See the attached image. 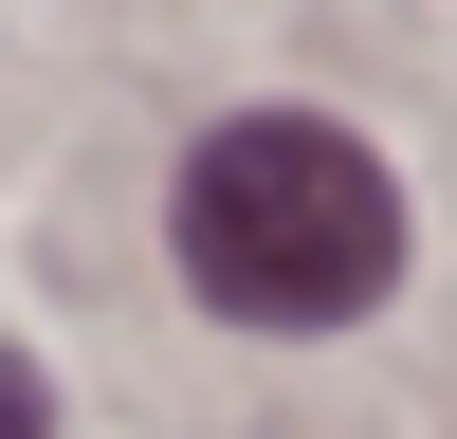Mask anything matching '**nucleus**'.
<instances>
[{
  "mask_svg": "<svg viewBox=\"0 0 457 439\" xmlns=\"http://www.w3.org/2000/svg\"><path fill=\"white\" fill-rule=\"evenodd\" d=\"M165 238H183V293L220 329H348L403 275V183L312 110H238V128L183 146Z\"/></svg>",
  "mask_w": 457,
  "mask_h": 439,
  "instance_id": "f257e3e1",
  "label": "nucleus"
},
{
  "mask_svg": "<svg viewBox=\"0 0 457 439\" xmlns=\"http://www.w3.org/2000/svg\"><path fill=\"white\" fill-rule=\"evenodd\" d=\"M0 439H55V402H37V366L0 348Z\"/></svg>",
  "mask_w": 457,
  "mask_h": 439,
  "instance_id": "f03ea898",
  "label": "nucleus"
}]
</instances>
